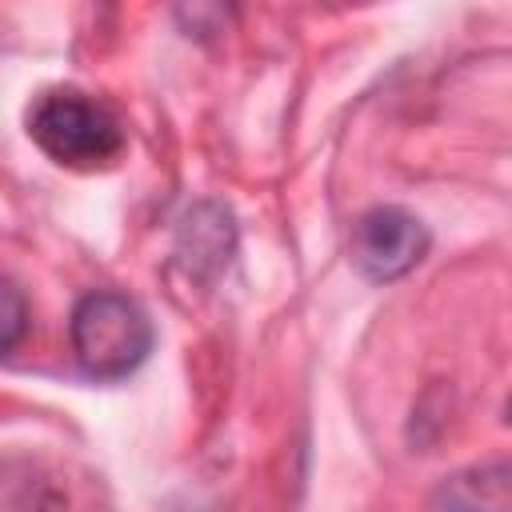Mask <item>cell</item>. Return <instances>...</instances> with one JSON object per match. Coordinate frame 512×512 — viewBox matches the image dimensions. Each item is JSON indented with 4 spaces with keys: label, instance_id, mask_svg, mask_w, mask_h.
Instances as JSON below:
<instances>
[{
    "label": "cell",
    "instance_id": "cell-3",
    "mask_svg": "<svg viewBox=\"0 0 512 512\" xmlns=\"http://www.w3.org/2000/svg\"><path fill=\"white\" fill-rule=\"evenodd\" d=\"M424 252H428L424 224L408 208H396V204L368 208L352 224V236H348V256H352L356 272L376 284L408 276L424 260Z\"/></svg>",
    "mask_w": 512,
    "mask_h": 512
},
{
    "label": "cell",
    "instance_id": "cell-6",
    "mask_svg": "<svg viewBox=\"0 0 512 512\" xmlns=\"http://www.w3.org/2000/svg\"><path fill=\"white\" fill-rule=\"evenodd\" d=\"M28 336V296L16 280L0 276V356Z\"/></svg>",
    "mask_w": 512,
    "mask_h": 512
},
{
    "label": "cell",
    "instance_id": "cell-2",
    "mask_svg": "<svg viewBox=\"0 0 512 512\" xmlns=\"http://www.w3.org/2000/svg\"><path fill=\"white\" fill-rule=\"evenodd\" d=\"M28 136L64 168H104L124 148L120 120L76 88H52L28 108Z\"/></svg>",
    "mask_w": 512,
    "mask_h": 512
},
{
    "label": "cell",
    "instance_id": "cell-1",
    "mask_svg": "<svg viewBox=\"0 0 512 512\" xmlns=\"http://www.w3.org/2000/svg\"><path fill=\"white\" fill-rule=\"evenodd\" d=\"M72 352L92 380H124L152 352V320L124 292H88L72 308Z\"/></svg>",
    "mask_w": 512,
    "mask_h": 512
},
{
    "label": "cell",
    "instance_id": "cell-5",
    "mask_svg": "<svg viewBox=\"0 0 512 512\" xmlns=\"http://www.w3.org/2000/svg\"><path fill=\"white\" fill-rule=\"evenodd\" d=\"M432 512H512L508 464L492 460L444 476V484L432 492Z\"/></svg>",
    "mask_w": 512,
    "mask_h": 512
},
{
    "label": "cell",
    "instance_id": "cell-4",
    "mask_svg": "<svg viewBox=\"0 0 512 512\" xmlns=\"http://www.w3.org/2000/svg\"><path fill=\"white\" fill-rule=\"evenodd\" d=\"M236 252V224L224 204H192L176 228V260L196 280H216Z\"/></svg>",
    "mask_w": 512,
    "mask_h": 512
}]
</instances>
